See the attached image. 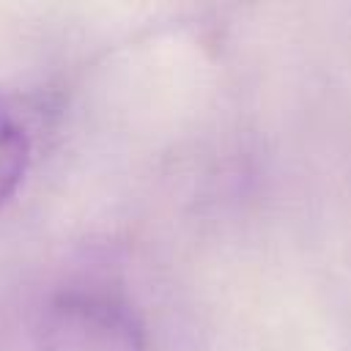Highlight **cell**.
<instances>
[{"label":"cell","mask_w":351,"mask_h":351,"mask_svg":"<svg viewBox=\"0 0 351 351\" xmlns=\"http://www.w3.org/2000/svg\"><path fill=\"white\" fill-rule=\"evenodd\" d=\"M47 351H143L123 304L104 293L60 296L44 321Z\"/></svg>","instance_id":"1"},{"label":"cell","mask_w":351,"mask_h":351,"mask_svg":"<svg viewBox=\"0 0 351 351\" xmlns=\"http://www.w3.org/2000/svg\"><path fill=\"white\" fill-rule=\"evenodd\" d=\"M33 154V140L19 107L0 90V206L19 189Z\"/></svg>","instance_id":"2"}]
</instances>
